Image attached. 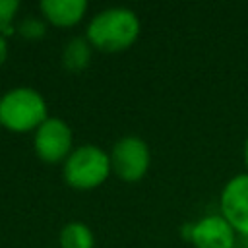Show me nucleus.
Masks as SVG:
<instances>
[{
	"label": "nucleus",
	"instance_id": "nucleus-1",
	"mask_svg": "<svg viewBox=\"0 0 248 248\" xmlns=\"http://www.w3.org/2000/svg\"><path fill=\"white\" fill-rule=\"evenodd\" d=\"M141 23L134 10L114 6L97 12L85 29L87 43L101 52H122L140 37Z\"/></svg>",
	"mask_w": 248,
	"mask_h": 248
},
{
	"label": "nucleus",
	"instance_id": "nucleus-2",
	"mask_svg": "<svg viewBox=\"0 0 248 248\" xmlns=\"http://www.w3.org/2000/svg\"><path fill=\"white\" fill-rule=\"evenodd\" d=\"M46 118V101L33 87H14L0 97V126L14 134L35 132Z\"/></svg>",
	"mask_w": 248,
	"mask_h": 248
},
{
	"label": "nucleus",
	"instance_id": "nucleus-3",
	"mask_svg": "<svg viewBox=\"0 0 248 248\" xmlns=\"http://www.w3.org/2000/svg\"><path fill=\"white\" fill-rule=\"evenodd\" d=\"M110 172V155L97 145L76 147L62 167L64 182L74 190H95Z\"/></svg>",
	"mask_w": 248,
	"mask_h": 248
},
{
	"label": "nucleus",
	"instance_id": "nucleus-4",
	"mask_svg": "<svg viewBox=\"0 0 248 248\" xmlns=\"http://www.w3.org/2000/svg\"><path fill=\"white\" fill-rule=\"evenodd\" d=\"M110 155V169L112 172L124 182H138L141 180L151 163V151L145 140L140 136H124L114 145Z\"/></svg>",
	"mask_w": 248,
	"mask_h": 248
},
{
	"label": "nucleus",
	"instance_id": "nucleus-5",
	"mask_svg": "<svg viewBox=\"0 0 248 248\" xmlns=\"http://www.w3.org/2000/svg\"><path fill=\"white\" fill-rule=\"evenodd\" d=\"M33 149L45 163H64L74 151V132L70 124L58 116H48L35 130Z\"/></svg>",
	"mask_w": 248,
	"mask_h": 248
},
{
	"label": "nucleus",
	"instance_id": "nucleus-6",
	"mask_svg": "<svg viewBox=\"0 0 248 248\" xmlns=\"http://www.w3.org/2000/svg\"><path fill=\"white\" fill-rule=\"evenodd\" d=\"M221 215L236 231V234H248V172L232 176L221 192L219 198Z\"/></svg>",
	"mask_w": 248,
	"mask_h": 248
},
{
	"label": "nucleus",
	"instance_id": "nucleus-7",
	"mask_svg": "<svg viewBox=\"0 0 248 248\" xmlns=\"http://www.w3.org/2000/svg\"><path fill=\"white\" fill-rule=\"evenodd\" d=\"M190 240L196 248H234L236 231L219 215H205L192 225Z\"/></svg>",
	"mask_w": 248,
	"mask_h": 248
},
{
	"label": "nucleus",
	"instance_id": "nucleus-8",
	"mask_svg": "<svg viewBox=\"0 0 248 248\" xmlns=\"http://www.w3.org/2000/svg\"><path fill=\"white\" fill-rule=\"evenodd\" d=\"M41 17L58 27V29H70L78 25L87 12L85 0H43L39 2Z\"/></svg>",
	"mask_w": 248,
	"mask_h": 248
},
{
	"label": "nucleus",
	"instance_id": "nucleus-9",
	"mask_svg": "<svg viewBox=\"0 0 248 248\" xmlns=\"http://www.w3.org/2000/svg\"><path fill=\"white\" fill-rule=\"evenodd\" d=\"M91 45L85 37H74L66 43L62 50V66L68 72H81L91 62Z\"/></svg>",
	"mask_w": 248,
	"mask_h": 248
},
{
	"label": "nucleus",
	"instance_id": "nucleus-10",
	"mask_svg": "<svg viewBox=\"0 0 248 248\" xmlns=\"http://www.w3.org/2000/svg\"><path fill=\"white\" fill-rule=\"evenodd\" d=\"M60 248H93L95 236L91 229L81 221H70L62 227L58 234Z\"/></svg>",
	"mask_w": 248,
	"mask_h": 248
},
{
	"label": "nucleus",
	"instance_id": "nucleus-11",
	"mask_svg": "<svg viewBox=\"0 0 248 248\" xmlns=\"http://www.w3.org/2000/svg\"><path fill=\"white\" fill-rule=\"evenodd\" d=\"M19 10L17 0H0V35H10L14 31V21Z\"/></svg>",
	"mask_w": 248,
	"mask_h": 248
},
{
	"label": "nucleus",
	"instance_id": "nucleus-12",
	"mask_svg": "<svg viewBox=\"0 0 248 248\" xmlns=\"http://www.w3.org/2000/svg\"><path fill=\"white\" fill-rule=\"evenodd\" d=\"M17 31L23 39H29V41H35V39H41L45 37L46 33V21L41 17H25L19 25H17Z\"/></svg>",
	"mask_w": 248,
	"mask_h": 248
},
{
	"label": "nucleus",
	"instance_id": "nucleus-13",
	"mask_svg": "<svg viewBox=\"0 0 248 248\" xmlns=\"http://www.w3.org/2000/svg\"><path fill=\"white\" fill-rule=\"evenodd\" d=\"M8 52H10L8 41H6L4 35H0V68H2V66L6 64V60H8Z\"/></svg>",
	"mask_w": 248,
	"mask_h": 248
},
{
	"label": "nucleus",
	"instance_id": "nucleus-14",
	"mask_svg": "<svg viewBox=\"0 0 248 248\" xmlns=\"http://www.w3.org/2000/svg\"><path fill=\"white\" fill-rule=\"evenodd\" d=\"M244 165H246V170H248V138L244 141Z\"/></svg>",
	"mask_w": 248,
	"mask_h": 248
},
{
	"label": "nucleus",
	"instance_id": "nucleus-15",
	"mask_svg": "<svg viewBox=\"0 0 248 248\" xmlns=\"http://www.w3.org/2000/svg\"><path fill=\"white\" fill-rule=\"evenodd\" d=\"M242 238H244V240H246V246H248V234H246V236H242Z\"/></svg>",
	"mask_w": 248,
	"mask_h": 248
},
{
	"label": "nucleus",
	"instance_id": "nucleus-16",
	"mask_svg": "<svg viewBox=\"0 0 248 248\" xmlns=\"http://www.w3.org/2000/svg\"><path fill=\"white\" fill-rule=\"evenodd\" d=\"M0 128H2V126H0Z\"/></svg>",
	"mask_w": 248,
	"mask_h": 248
}]
</instances>
